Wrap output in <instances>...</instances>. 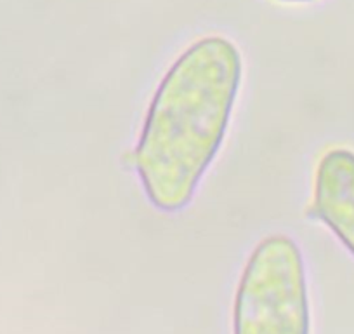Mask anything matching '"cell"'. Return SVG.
I'll return each instance as SVG.
<instances>
[{
    "mask_svg": "<svg viewBox=\"0 0 354 334\" xmlns=\"http://www.w3.org/2000/svg\"><path fill=\"white\" fill-rule=\"evenodd\" d=\"M313 211L354 256V152L332 148L315 173Z\"/></svg>",
    "mask_w": 354,
    "mask_h": 334,
    "instance_id": "cell-3",
    "label": "cell"
},
{
    "mask_svg": "<svg viewBox=\"0 0 354 334\" xmlns=\"http://www.w3.org/2000/svg\"><path fill=\"white\" fill-rule=\"evenodd\" d=\"M243 75L240 49L223 35L195 40L156 87L134 150L146 199L179 213L221 152Z\"/></svg>",
    "mask_w": 354,
    "mask_h": 334,
    "instance_id": "cell-1",
    "label": "cell"
},
{
    "mask_svg": "<svg viewBox=\"0 0 354 334\" xmlns=\"http://www.w3.org/2000/svg\"><path fill=\"white\" fill-rule=\"evenodd\" d=\"M233 334H311L304 258L288 235H268L248 256L233 301Z\"/></svg>",
    "mask_w": 354,
    "mask_h": 334,
    "instance_id": "cell-2",
    "label": "cell"
},
{
    "mask_svg": "<svg viewBox=\"0 0 354 334\" xmlns=\"http://www.w3.org/2000/svg\"><path fill=\"white\" fill-rule=\"evenodd\" d=\"M277 2H283V4H309V2H316V0H277Z\"/></svg>",
    "mask_w": 354,
    "mask_h": 334,
    "instance_id": "cell-4",
    "label": "cell"
}]
</instances>
